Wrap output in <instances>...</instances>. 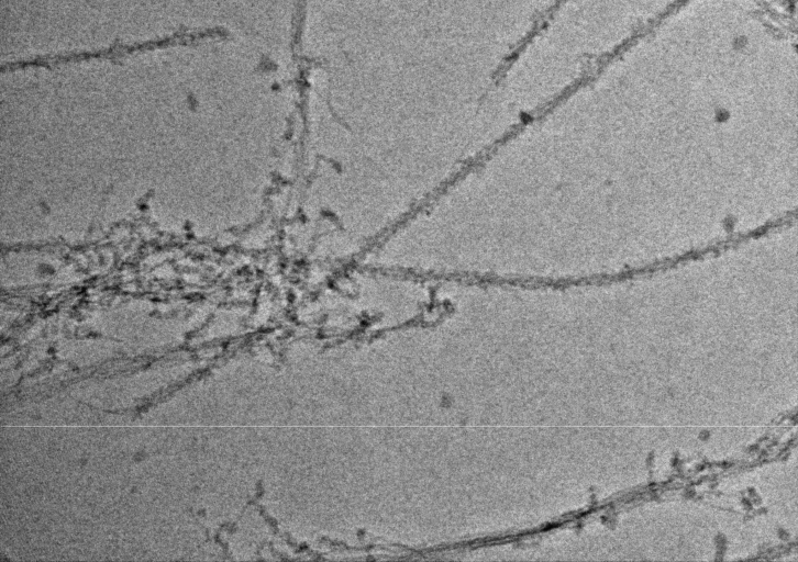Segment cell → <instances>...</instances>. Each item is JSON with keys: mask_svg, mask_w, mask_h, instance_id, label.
Segmentation results:
<instances>
[{"mask_svg": "<svg viewBox=\"0 0 798 562\" xmlns=\"http://www.w3.org/2000/svg\"><path fill=\"white\" fill-rule=\"evenodd\" d=\"M202 34L189 33V32H177L173 35L165 36L162 38H155L149 41H142L132 44L118 43L107 48L97 50H84V52H70L57 55H45L37 56L31 59H22L12 63H8L1 66L2 72L15 71L20 69H26L29 67H46L52 68L55 66L88 61L90 59L99 60H118L125 56L134 53H144L155 49L167 48L176 45H185L190 43L196 37H200Z\"/></svg>", "mask_w": 798, "mask_h": 562, "instance_id": "cell-1", "label": "cell"}]
</instances>
